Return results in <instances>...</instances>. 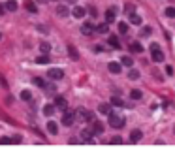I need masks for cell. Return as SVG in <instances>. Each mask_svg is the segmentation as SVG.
Instances as JSON below:
<instances>
[{"label":"cell","instance_id":"1","mask_svg":"<svg viewBox=\"0 0 175 160\" xmlns=\"http://www.w3.org/2000/svg\"><path fill=\"white\" fill-rule=\"evenodd\" d=\"M107 117H109V126H113V128H123V126H124V123H126V121H124V117L117 115V113H113V111L109 113Z\"/></svg>","mask_w":175,"mask_h":160},{"label":"cell","instance_id":"2","mask_svg":"<svg viewBox=\"0 0 175 160\" xmlns=\"http://www.w3.org/2000/svg\"><path fill=\"white\" fill-rule=\"evenodd\" d=\"M151 53H152V60H155V62H162L164 60V53L160 51V45L158 44H151Z\"/></svg>","mask_w":175,"mask_h":160},{"label":"cell","instance_id":"3","mask_svg":"<svg viewBox=\"0 0 175 160\" xmlns=\"http://www.w3.org/2000/svg\"><path fill=\"white\" fill-rule=\"evenodd\" d=\"M47 77H49V79H55V81L62 79V77H64V72H62L60 68H49V70H47Z\"/></svg>","mask_w":175,"mask_h":160},{"label":"cell","instance_id":"4","mask_svg":"<svg viewBox=\"0 0 175 160\" xmlns=\"http://www.w3.org/2000/svg\"><path fill=\"white\" fill-rule=\"evenodd\" d=\"M81 32H83L85 36H92L94 32H96V27H94L92 23H89V21H87V23L81 25Z\"/></svg>","mask_w":175,"mask_h":160},{"label":"cell","instance_id":"5","mask_svg":"<svg viewBox=\"0 0 175 160\" xmlns=\"http://www.w3.org/2000/svg\"><path fill=\"white\" fill-rule=\"evenodd\" d=\"M55 105H57L59 109H62V111H68V102H66L64 96H55Z\"/></svg>","mask_w":175,"mask_h":160},{"label":"cell","instance_id":"6","mask_svg":"<svg viewBox=\"0 0 175 160\" xmlns=\"http://www.w3.org/2000/svg\"><path fill=\"white\" fill-rule=\"evenodd\" d=\"M73 119H75V113H73V111H64V115H62V124L72 126V124H73Z\"/></svg>","mask_w":175,"mask_h":160},{"label":"cell","instance_id":"7","mask_svg":"<svg viewBox=\"0 0 175 160\" xmlns=\"http://www.w3.org/2000/svg\"><path fill=\"white\" fill-rule=\"evenodd\" d=\"M115 19H117V8H109L105 12V21L107 23H115Z\"/></svg>","mask_w":175,"mask_h":160},{"label":"cell","instance_id":"8","mask_svg":"<svg viewBox=\"0 0 175 160\" xmlns=\"http://www.w3.org/2000/svg\"><path fill=\"white\" fill-rule=\"evenodd\" d=\"M85 13H87V9H85L83 6H73V9H72V15H73V17H77V19L85 17Z\"/></svg>","mask_w":175,"mask_h":160},{"label":"cell","instance_id":"9","mask_svg":"<svg viewBox=\"0 0 175 160\" xmlns=\"http://www.w3.org/2000/svg\"><path fill=\"white\" fill-rule=\"evenodd\" d=\"M107 70L117 76V73H121V70H123V64H119V62H109V64H107Z\"/></svg>","mask_w":175,"mask_h":160},{"label":"cell","instance_id":"10","mask_svg":"<svg viewBox=\"0 0 175 160\" xmlns=\"http://www.w3.org/2000/svg\"><path fill=\"white\" fill-rule=\"evenodd\" d=\"M79 117H81V119L83 121H94V113L92 111H87V109H79Z\"/></svg>","mask_w":175,"mask_h":160},{"label":"cell","instance_id":"11","mask_svg":"<svg viewBox=\"0 0 175 160\" xmlns=\"http://www.w3.org/2000/svg\"><path fill=\"white\" fill-rule=\"evenodd\" d=\"M92 136H94L92 126H91V128H83V130H81V137H83V140H87V141H92V140H91Z\"/></svg>","mask_w":175,"mask_h":160},{"label":"cell","instance_id":"12","mask_svg":"<svg viewBox=\"0 0 175 160\" xmlns=\"http://www.w3.org/2000/svg\"><path fill=\"white\" fill-rule=\"evenodd\" d=\"M57 15H60V17H66V15H70V9H68V6L59 4V6H57Z\"/></svg>","mask_w":175,"mask_h":160},{"label":"cell","instance_id":"13","mask_svg":"<svg viewBox=\"0 0 175 160\" xmlns=\"http://www.w3.org/2000/svg\"><path fill=\"white\" fill-rule=\"evenodd\" d=\"M141 137H143L141 130H132V132H130V141H132V143H138Z\"/></svg>","mask_w":175,"mask_h":160},{"label":"cell","instance_id":"14","mask_svg":"<svg viewBox=\"0 0 175 160\" xmlns=\"http://www.w3.org/2000/svg\"><path fill=\"white\" fill-rule=\"evenodd\" d=\"M55 109H57V105H55V104H47V105H43V115L51 117V115L55 113Z\"/></svg>","mask_w":175,"mask_h":160},{"label":"cell","instance_id":"15","mask_svg":"<svg viewBox=\"0 0 175 160\" xmlns=\"http://www.w3.org/2000/svg\"><path fill=\"white\" fill-rule=\"evenodd\" d=\"M25 8L28 9L30 13H36V12H38V6H36V2H32V0H27V2H25Z\"/></svg>","mask_w":175,"mask_h":160},{"label":"cell","instance_id":"16","mask_svg":"<svg viewBox=\"0 0 175 160\" xmlns=\"http://www.w3.org/2000/svg\"><path fill=\"white\" fill-rule=\"evenodd\" d=\"M47 132H49V134H53V136H57V132H59V126H57V123L49 121V123H47Z\"/></svg>","mask_w":175,"mask_h":160},{"label":"cell","instance_id":"17","mask_svg":"<svg viewBox=\"0 0 175 160\" xmlns=\"http://www.w3.org/2000/svg\"><path fill=\"white\" fill-rule=\"evenodd\" d=\"M107 30H109V23L105 21V23H100L96 27V32H100V34H107Z\"/></svg>","mask_w":175,"mask_h":160},{"label":"cell","instance_id":"18","mask_svg":"<svg viewBox=\"0 0 175 160\" xmlns=\"http://www.w3.org/2000/svg\"><path fill=\"white\" fill-rule=\"evenodd\" d=\"M68 55H70V59H73V60L79 59V53H77V49H75L73 45H68Z\"/></svg>","mask_w":175,"mask_h":160},{"label":"cell","instance_id":"19","mask_svg":"<svg viewBox=\"0 0 175 160\" xmlns=\"http://www.w3.org/2000/svg\"><path fill=\"white\" fill-rule=\"evenodd\" d=\"M98 109H100L102 115H109V113H111V105H109V104H100V108H98Z\"/></svg>","mask_w":175,"mask_h":160},{"label":"cell","instance_id":"20","mask_svg":"<svg viewBox=\"0 0 175 160\" xmlns=\"http://www.w3.org/2000/svg\"><path fill=\"white\" fill-rule=\"evenodd\" d=\"M130 51L132 53H141L143 47H141V44H138V41H132V44H130Z\"/></svg>","mask_w":175,"mask_h":160},{"label":"cell","instance_id":"21","mask_svg":"<svg viewBox=\"0 0 175 160\" xmlns=\"http://www.w3.org/2000/svg\"><path fill=\"white\" fill-rule=\"evenodd\" d=\"M109 45L115 47V49H119V47H121V41H119L117 36H109Z\"/></svg>","mask_w":175,"mask_h":160},{"label":"cell","instance_id":"22","mask_svg":"<svg viewBox=\"0 0 175 160\" xmlns=\"http://www.w3.org/2000/svg\"><path fill=\"white\" fill-rule=\"evenodd\" d=\"M128 79H132V81L139 79V72H138L136 68H130V72H128Z\"/></svg>","mask_w":175,"mask_h":160},{"label":"cell","instance_id":"23","mask_svg":"<svg viewBox=\"0 0 175 160\" xmlns=\"http://www.w3.org/2000/svg\"><path fill=\"white\" fill-rule=\"evenodd\" d=\"M121 64H123V66H128V68H132V66H134V60L130 59V57H126V55H124V57L121 59Z\"/></svg>","mask_w":175,"mask_h":160},{"label":"cell","instance_id":"24","mask_svg":"<svg viewBox=\"0 0 175 160\" xmlns=\"http://www.w3.org/2000/svg\"><path fill=\"white\" fill-rule=\"evenodd\" d=\"M6 9H8V12H15V9H17V2H15V0H8V2H6Z\"/></svg>","mask_w":175,"mask_h":160},{"label":"cell","instance_id":"25","mask_svg":"<svg viewBox=\"0 0 175 160\" xmlns=\"http://www.w3.org/2000/svg\"><path fill=\"white\" fill-rule=\"evenodd\" d=\"M92 130H94V134H102L104 132V124L102 123H94L92 124Z\"/></svg>","mask_w":175,"mask_h":160},{"label":"cell","instance_id":"26","mask_svg":"<svg viewBox=\"0 0 175 160\" xmlns=\"http://www.w3.org/2000/svg\"><path fill=\"white\" fill-rule=\"evenodd\" d=\"M151 32H152L151 27H143V28H141V32H139V36L141 38H147V36H151Z\"/></svg>","mask_w":175,"mask_h":160},{"label":"cell","instance_id":"27","mask_svg":"<svg viewBox=\"0 0 175 160\" xmlns=\"http://www.w3.org/2000/svg\"><path fill=\"white\" fill-rule=\"evenodd\" d=\"M111 105H115V108H121V105H124V102L119 98V96H113V98H111Z\"/></svg>","mask_w":175,"mask_h":160},{"label":"cell","instance_id":"28","mask_svg":"<svg viewBox=\"0 0 175 160\" xmlns=\"http://www.w3.org/2000/svg\"><path fill=\"white\" fill-rule=\"evenodd\" d=\"M130 23H132V25H141V17L138 13H132V15H130Z\"/></svg>","mask_w":175,"mask_h":160},{"label":"cell","instance_id":"29","mask_svg":"<svg viewBox=\"0 0 175 160\" xmlns=\"http://www.w3.org/2000/svg\"><path fill=\"white\" fill-rule=\"evenodd\" d=\"M141 96H143V94H141V91H139V89H134L132 92H130V98H132V100H139Z\"/></svg>","mask_w":175,"mask_h":160},{"label":"cell","instance_id":"30","mask_svg":"<svg viewBox=\"0 0 175 160\" xmlns=\"http://www.w3.org/2000/svg\"><path fill=\"white\" fill-rule=\"evenodd\" d=\"M40 51H41V53H45V55H47V53L51 51V45L47 44V41H43V44H40Z\"/></svg>","mask_w":175,"mask_h":160},{"label":"cell","instance_id":"31","mask_svg":"<svg viewBox=\"0 0 175 160\" xmlns=\"http://www.w3.org/2000/svg\"><path fill=\"white\" fill-rule=\"evenodd\" d=\"M36 62H38V64H49V57L45 55V53H43L41 57H38V59H36Z\"/></svg>","mask_w":175,"mask_h":160},{"label":"cell","instance_id":"32","mask_svg":"<svg viewBox=\"0 0 175 160\" xmlns=\"http://www.w3.org/2000/svg\"><path fill=\"white\" fill-rule=\"evenodd\" d=\"M124 12H126L128 15L136 13V6H134V4H126V6H124Z\"/></svg>","mask_w":175,"mask_h":160},{"label":"cell","instance_id":"33","mask_svg":"<svg viewBox=\"0 0 175 160\" xmlns=\"http://www.w3.org/2000/svg\"><path fill=\"white\" fill-rule=\"evenodd\" d=\"M32 98V92L30 91H23V92H21V100H25V102H28Z\"/></svg>","mask_w":175,"mask_h":160},{"label":"cell","instance_id":"34","mask_svg":"<svg viewBox=\"0 0 175 160\" xmlns=\"http://www.w3.org/2000/svg\"><path fill=\"white\" fill-rule=\"evenodd\" d=\"M32 81H34V85H36V87H45V85H47V83L43 81L41 77H34V79H32Z\"/></svg>","mask_w":175,"mask_h":160},{"label":"cell","instance_id":"35","mask_svg":"<svg viewBox=\"0 0 175 160\" xmlns=\"http://www.w3.org/2000/svg\"><path fill=\"white\" fill-rule=\"evenodd\" d=\"M87 12H89L92 17H98V9H96V6H92V4H91L89 8H87Z\"/></svg>","mask_w":175,"mask_h":160},{"label":"cell","instance_id":"36","mask_svg":"<svg viewBox=\"0 0 175 160\" xmlns=\"http://www.w3.org/2000/svg\"><path fill=\"white\" fill-rule=\"evenodd\" d=\"M119 32H121V34H126V32H128V25L126 23H119Z\"/></svg>","mask_w":175,"mask_h":160},{"label":"cell","instance_id":"37","mask_svg":"<svg viewBox=\"0 0 175 160\" xmlns=\"http://www.w3.org/2000/svg\"><path fill=\"white\" fill-rule=\"evenodd\" d=\"M166 15L171 17V19H175V8H168V9H166Z\"/></svg>","mask_w":175,"mask_h":160},{"label":"cell","instance_id":"38","mask_svg":"<svg viewBox=\"0 0 175 160\" xmlns=\"http://www.w3.org/2000/svg\"><path fill=\"white\" fill-rule=\"evenodd\" d=\"M111 143L115 145V143H123V137L121 136H115V137H111Z\"/></svg>","mask_w":175,"mask_h":160},{"label":"cell","instance_id":"39","mask_svg":"<svg viewBox=\"0 0 175 160\" xmlns=\"http://www.w3.org/2000/svg\"><path fill=\"white\" fill-rule=\"evenodd\" d=\"M92 49H94V53H102L104 51V45H94Z\"/></svg>","mask_w":175,"mask_h":160},{"label":"cell","instance_id":"40","mask_svg":"<svg viewBox=\"0 0 175 160\" xmlns=\"http://www.w3.org/2000/svg\"><path fill=\"white\" fill-rule=\"evenodd\" d=\"M0 143H2V145H8V143H12V140H9V137H2V140H0Z\"/></svg>","mask_w":175,"mask_h":160},{"label":"cell","instance_id":"41","mask_svg":"<svg viewBox=\"0 0 175 160\" xmlns=\"http://www.w3.org/2000/svg\"><path fill=\"white\" fill-rule=\"evenodd\" d=\"M43 89H47L49 92H55V85H45V87H43Z\"/></svg>","mask_w":175,"mask_h":160},{"label":"cell","instance_id":"42","mask_svg":"<svg viewBox=\"0 0 175 160\" xmlns=\"http://www.w3.org/2000/svg\"><path fill=\"white\" fill-rule=\"evenodd\" d=\"M12 143H21V137H19V136H15V137H12Z\"/></svg>","mask_w":175,"mask_h":160},{"label":"cell","instance_id":"43","mask_svg":"<svg viewBox=\"0 0 175 160\" xmlns=\"http://www.w3.org/2000/svg\"><path fill=\"white\" fill-rule=\"evenodd\" d=\"M4 13H6V6L0 4V15H4Z\"/></svg>","mask_w":175,"mask_h":160},{"label":"cell","instance_id":"44","mask_svg":"<svg viewBox=\"0 0 175 160\" xmlns=\"http://www.w3.org/2000/svg\"><path fill=\"white\" fill-rule=\"evenodd\" d=\"M166 73H168V76H171V73H173V68H171V66H166Z\"/></svg>","mask_w":175,"mask_h":160},{"label":"cell","instance_id":"45","mask_svg":"<svg viewBox=\"0 0 175 160\" xmlns=\"http://www.w3.org/2000/svg\"><path fill=\"white\" fill-rule=\"evenodd\" d=\"M43 2H45V0H38V4H43Z\"/></svg>","mask_w":175,"mask_h":160},{"label":"cell","instance_id":"46","mask_svg":"<svg viewBox=\"0 0 175 160\" xmlns=\"http://www.w3.org/2000/svg\"><path fill=\"white\" fill-rule=\"evenodd\" d=\"M0 38H2V34H0Z\"/></svg>","mask_w":175,"mask_h":160}]
</instances>
